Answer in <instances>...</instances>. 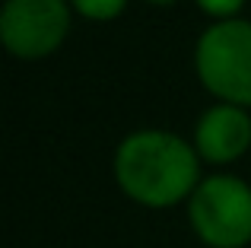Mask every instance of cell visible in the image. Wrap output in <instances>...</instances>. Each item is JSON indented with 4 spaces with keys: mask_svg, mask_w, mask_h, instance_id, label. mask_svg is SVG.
I'll return each mask as SVG.
<instances>
[{
    "mask_svg": "<svg viewBox=\"0 0 251 248\" xmlns=\"http://www.w3.org/2000/svg\"><path fill=\"white\" fill-rule=\"evenodd\" d=\"M118 185L147 207H172L197 191V153L166 130H140L118 147Z\"/></svg>",
    "mask_w": 251,
    "mask_h": 248,
    "instance_id": "6da1fadb",
    "label": "cell"
},
{
    "mask_svg": "<svg viewBox=\"0 0 251 248\" xmlns=\"http://www.w3.org/2000/svg\"><path fill=\"white\" fill-rule=\"evenodd\" d=\"M197 76L226 105H251V23L226 19L197 42Z\"/></svg>",
    "mask_w": 251,
    "mask_h": 248,
    "instance_id": "7a4b0ae2",
    "label": "cell"
},
{
    "mask_svg": "<svg viewBox=\"0 0 251 248\" xmlns=\"http://www.w3.org/2000/svg\"><path fill=\"white\" fill-rule=\"evenodd\" d=\"M194 232L213 248H242L251 242V188L232 175H213L191 198Z\"/></svg>",
    "mask_w": 251,
    "mask_h": 248,
    "instance_id": "3957f363",
    "label": "cell"
},
{
    "mask_svg": "<svg viewBox=\"0 0 251 248\" xmlns=\"http://www.w3.org/2000/svg\"><path fill=\"white\" fill-rule=\"evenodd\" d=\"M70 10L64 0H6L0 13V38L16 57L35 61L64 42Z\"/></svg>",
    "mask_w": 251,
    "mask_h": 248,
    "instance_id": "277c9868",
    "label": "cell"
},
{
    "mask_svg": "<svg viewBox=\"0 0 251 248\" xmlns=\"http://www.w3.org/2000/svg\"><path fill=\"white\" fill-rule=\"evenodd\" d=\"M251 147V118L239 105H216L197 124V153L207 162H232Z\"/></svg>",
    "mask_w": 251,
    "mask_h": 248,
    "instance_id": "5b68a950",
    "label": "cell"
},
{
    "mask_svg": "<svg viewBox=\"0 0 251 248\" xmlns=\"http://www.w3.org/2000/svg\"><path fill=\"white\" fill-rule=\"evenodd\" d=\"M74 6L89 19H111L127 6V0H74Z\"/></svg>",
    "mask_w": 251,
    "mask_h": 248,
    "instance_id": "8992f818",
    "label": "cell"
},
{
    "mask_svg": "<svg viewBox=\"0 0 251 248\" xmlns=\"http://www.w3.org/2000/svg\"><path fill=\"white\" fill-rule=\"evenodd\" d=\"M197 3H201V10H207L210 16H232V13L242 10L245 0H197Z\"/></svg>",
    "mask_w": 251,
    "mask_h": 248,
    "instance_id": "52a82bcc",
    "label": "cell"
},
{
    "mask_svg": "<svg viewBox=\"0 0 251 248\" xmlns=\"http://www.w3.org/2000/svg\"><path fill=\"white\" fill-rule=\"evenodd\" d=\"M153 3H172V0H153Z\"/></svg>",
    "mask_w": 251,
    "mask_h": 248,
    "instance_id": "ba28073f",
    "label": "cell"
}]
</instances>
